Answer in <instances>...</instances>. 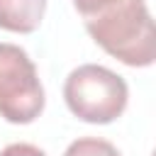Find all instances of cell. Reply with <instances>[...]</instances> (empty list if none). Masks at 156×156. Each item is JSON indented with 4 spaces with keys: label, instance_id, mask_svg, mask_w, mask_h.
<instances>
[{
    "label": "cell",
    "instance_id": "6da1fadb",
    "mask_svg": "<svg viewBox=\"0 0 156 156\" xmlns=\"http://www.w3.org/2000/svg\"><path fill=\"white\" fill-rule=\"evenodd\" d=\"M90 39L124 66L151 56L156 29L146 0H71Z\"/></svg>",
    "mask_w": 156,
    "mask_h": 156
},
{
    "label": "cell",
    "instance_id": "8992f818",
    "mask_svg": "<svg viewBox=\"0 0 156 156\" xmlns=\"http://www.w3.org/2000/svg\"><path fill=\"white\" fill-rule=\"evenodd\" d=\"M0 156H46V154L29 141H15V144H7L0 151Z\"/></svg>",
    "mask_w": 156,
    "mask_h": 156
},
{
    "label": "cell",
    "instance_id": "7a4b0ae2",
    "mask_svg": "<svg viewBox=\"0 0 156 156\" xmlns=\"http://www.w3.org/2000/svg\"><path fill=\"white\" fill-rule=\"evenodd\" d=\"M63 102L80 122L110 124L124 115L129 85L107 66L80 63L63 80Z\"/></svg>",
    "mask_w": 156,
    "mask_h": 156
},
{
    "label": "cell",
    "instance_id": "5b68a950",
    "mask_svg": "<svg viewBox=\"0 0 156 156\" xmlns=\"http://www.w3.org/2000/svg\"><path fill=\"white\" fill-rule=\"evenodd\" d=\"M63 156H122V154L107 139H100V136H80V139H73L66 146Z\"/></svg>",
    "mask_w": 156,
    "mask_h": 156
},
{
    "label": "cell",
    "instance_id": "3957f363",
    "mask_svg": "<svg viewBox=\"0 0 156 156\" xmlns=\"http://www.w3.org/2000/svg\"><path fill=\"white\" fill-rule=\"evenodd\" d=\"M46 105V93L29 54L0 41V117L10 124H32Z\"/></svg>",
    "mask_w": 156,
    "mask_h": 156
},
{
    "label": "cell",
    "instance_id": "277c9868",
    "mask_svg": "<svg viewBox=\"0 0 156 156\" xmlns=\"http://www.w3.org/2000/svg\"><path fill=\"white\" fill-rule=\"evenodd\" d=\"M46 0H0V29L32 34L41 27Z\"/></svg>",
    "mask_w": 156,
    "mask_h": 156
}]
</instances>
